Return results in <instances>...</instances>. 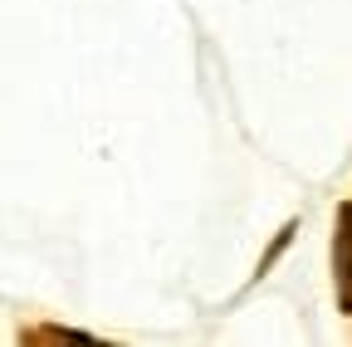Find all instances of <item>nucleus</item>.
Wrapping results in <instances>:
<instances>
[{
	"instance_id": "obj_1",
	"label": "nucleus",
	"mask_w": 352,
	"mask_h": 347,
	"mask_svg": "<svg viewBox=\"0 0 352 347\" xmlns=\"http://www.w3.org/2000/svg\"><path fill=\"white\" fill-rule=\"evenodd\" d=\"M338 279H342V298L352 303V210H342V230H338Z\"/></svg>"
}]
</instances>
